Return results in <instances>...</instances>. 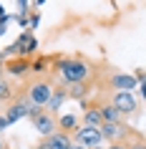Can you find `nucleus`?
<instances>
[{
  "mask_svg": "<svg viewBox=\"0 0 146 149\" xmlns=\"http://www.w3.org/2000/svg\"><path fill=\"white\" fill-rule=\"evenodd\" d=\"M51 94H53V84L46 79H35L28 84V88H25V99L33 104V106H40V109H46L48 99H51Z\"/></svg>",
  "mask_w": 146,
  "mask_h": 149,
  "instance_id": "nucleus-2",
  "label": "nucleus"
},
{
  "mask_svg": "<svg viewBox=\"0 0 146 149\" xmlns=\"http://www.w3.org/2000/svg\"><path fill=\"white\" fill-rule=\"evenodd\" d=\"M71 144H73V141H71L68 134L55 132V134H51V136H43L33 149H71Z\"/></svg>",
  "mask_w": 146,
  "mask_h": 149,
  "instance_id": "nucleus-7",
  "label": "nucleus"
},
{
  "mask_svg": "<svg viewBox=\"0 0 146 149\" xmlns=\"http://www.w3.org/2000/svg\"><path fill=\"white\" fill-rule=\"evenodd\" d=\"M30 121H33L35 132H38L40 136H51V134L58 132V126H55V116H53V114H48L46 109H38L30 116Z\"/></svg>",
  "mask_w": 146,
  "mask_h": 149,
  "instance_id": "nucleus-6",
  "label": "nucleus"
},
{
  "mask_svg": "<svg viewBox=\"0 0 146 149\" xmlns=\"http://www.w3.org/2000/svg\"><path fill=\"white\" fill-rule=\"evenodd\" d=\"M71 141L78 144V147H86V149H93V147H101V134L98 129H93V126H78L76 132L71 134Z\"/></svg>",
  "mask_w": 146,
  "mask_h": 149,
  "instance_id": "nucleus-5",
  "label": "nucleus"
},
{
  "mask_svg": "<svg viewBox=\"0 0 146 149\" xmlns=\"http://www.w3.org/2000/svg\"><path fill=\"white\" fill-rule=\"evenodd\" d=\"M71 149H86V147H78V144H71Z\"/></svg>",
  "mask_w": 146,
  "mask_h": 149,
  "instance_id": "nucleus-18",
  "label": "nucleus"
},
{
  "mask_svg": "<svg viewBox=\"0 0 146 149\" xmlns=\"http://www.w3.org/2000/svg\"><path fill=\"white\" fill-rule=\"evenodd\" d=\"M0 149H8V147H5V141H3V139H0Z\"/></svg>",
  "mask_w": 146,
  "mask_h": 149,
  "instance_id": "nucleus-19",
  "label": "nucleus"
},
{
  "mask_svg": "<svg viewBox=\"0 0 146 149\" xmlns=\"http://www.w3.org/2000/svg\"><path fill=\"white\" fill-rule=\"evenodd\" d=\"M10 96H13V84L3 76V79H0V101H8Z\"/></svg>",
  "mask_w": 146,
  "mask_h": 149,
  "instance_id": "nucleus-14",
  "label": "nucleus"
},
{
  "mask_svg": "<svg viewBox=\"0 0 146 149\" xmlns=\"http://www.w3.org/2000/svg\"><path fill=\"white\" fill-rule=\"evenodd\" d=\"M101 124H103V121H101L98 109H96V106H91V109L83 111V126H93V129H98Z\"/></svg>",
  "mask_w": 146,
  "mask_h": 149,
  "instance_id": "nucleus-13",
  "label": "nucleus"
},
{
  "mask_svg": "<svg viewBox=\"0 0 146 149\" xmlns=\"http://www.w3.org/2000/svg\"><path fill=\"white\" fill-rule=\"evenodd\" d=\"M63 101H66V91H63V86H53V94H51V99H48V104H46V111L55 116V111L61 109Z\"/></svg>",
  "mask_w": 146,
  "mask_h": 149,
  "instance_id": "nucleus-11",
  "label": "nucleus"
},
{
  "mask_svg": "<svg viewBox=\"0 0 146 149\" xmlns=\"http://www.w3.org/2000/svg\"><path fill=\"white\" fill-rule=\"evenodd\" d=\"M53 71L63 79V84H83L88 76H91V63L81 61V58H61V61L53 66Z\"/></svg>",
  "mask_w": 146,
  "mask_h": 149,
  "instance_id": "nucleus-1",
  "label": "nucleus"
},
{
  "mask_svg": "<svg viewBox=\"0 0 146 149\" xmlns=\"http://www.w3.org/2000/svg\"><path fill=\"white\" fill-rule=\"evenodd\" d=\"M55 126H58V132L61 134H73L78 129V116H73V114H63V116H55Z\"/></svg>",
  "mask_w": 146,
  "mask_h": 149,
  "instance_id": "nucleus-10",
  "label": "nucleus"
},
{
  "mask_svg": "<svg viewBox=\"0 0 146 149\" xmlns=\"http://www.w3.org/2000/svg\"><path fill=\"white\" fill-rule=\"evenodd\" d=\"M131 132L134 129H129L123 121H113V124H101L98 126L101 139H108L111 144H116V141H131Z\"/></svg>",
  "mask_w": 146,
  "mask_h": 149,
  "instance_id": "nucleus-3",
  "label": "nucleus"
},
{
  "mask_svg": "<svg viewBox=\"0 0 146 149\" xmlns=\"http://www.w3.org/2000/svg\"><path fill=\"white\" fill-rule=\"evenodd\" d=\"M108 86L113 88V91H129L131 94L138 84H136V79H134L131 73H111V76H108Z\"/></svg>",
  "mask_w": 146,
  "mask_h": 149,
  "instance_id": "nucleus-8",
  "label": "nucleus"
},
{
  "mask_svg": "<svg viewBox=\"0 0 146 149\" xmlns=\"http://www.w3.org/2000/svg\"><path fill=\"white\" fill-rule=\"evenodd\" d=\"M111 106H113L121 116H131V114H136V111H138L136 96L129 94V91H113V96H111Z\"/></svg>",
  "mask_w": 146,
  "mask_h": 149,
  "instance_id": "nucleus-4",
  "label": "nucleus"
},
{
  "mask_svg": "<svg viewBox=\"0 0 146 149\" xmlns=\"http://www.w3.org/2000/svg\"><path fill=\"white\" fill-rule=\"evenodd\" d=\"M3 129H5V121H3V116H0V132H3Z\"/></svg>",
  "mask_w": 146,
  "mask_h": 149,
  "instance_id": "nucleus-17",
  "label": "nucleus"
},
{
  "mask_svg": "<svg viewBox=\"0 0 146 149\" xmlns=\"http://www.w3.org/2000/svg\"><path fill=\"white\" fill-rule=\"evenodd\" d=\"M98 109V116L103 124H113V121H121V114L111 106V104H101V106H96Z\"/></svg>",
  "mask_w": 146,
  "mask_h": 149,
  "instance_id": "nucleus-12",
  "label": "nucleus"
},
{
  "mask_svg": "<svg viewBox=\"0 0 146 149\" xmlns=\"http://www.w3.org/2000/svg\"><path fill=\"white\" fill-rule=\"evenodd\" d=\"M3 71H8V76H25L30 71V61L28 58H5Z\"/></svg>",
  "mask_w": 146,
  "mask_h": 149,
  "instance_id": "nucleus-9",
  "label": "nucleus"
},
{
  "mask_svg": "<svg viewBox=\"0 0 146 149\" xmlns=\"http://www.w3.org/2000/svg\"><path fill=\"white\" fill-rule=\"evenodd\" d=\"M46 58H38V61H35V63H30V71H35V73H40V71H43V68H46Z\"/></svg>",
  "mask_w": 146,
  "mask_h": 149,
  "instance_id": "nucleus-15",
  "label": "nucleus"
},
{
  "mask_svg": "<svg viewBox=\"0 0 146 149\" xmlns=\"http://www.w3.org/2000/svg\"><path fill=\"white\" fill-rule=\"evenodd\" d=\"M108 149H129V141H116V144H108Z\"/></svg>",
  "mask_w": 146,
  "mask_h": 149,
  "instance_id": "nucleus-16",
  "label": "nucleus"
}]
</instances>
